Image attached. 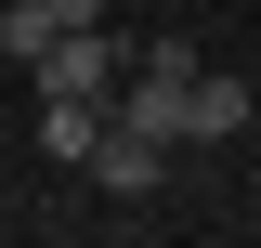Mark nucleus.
<instances>
[{
    "label": "nucleus",
    "mask_w": 261,
    "mask_h": 248,
    "mask_svg": "<svg viewBox=\"0 0 261 248\" xmlns=\"http://www.w3.org/2000/svg\"><path fill=\"white\" fill-rule=\"evenodd\" d=\"M79 170H92L105 196H157V183H170V144H157V131H130V118H105V144L79 157Z\"/></svg>",
    "instance_id": "nucleus-2"
},
{
    "label": "nucleus",
    "mask_w": 261,
    "mask_h": 248,
    "mask_svg": "<svg viewBox=\"0 0 261 248\" xmlns=\"http://www.w3.org/2000/svg\"><path fill=\"white\" fill-rule=\"evenodd\" d=\"M0 53H13V65L53 53V0H0Z\"/></svg>",
    "instance_id": "nucleus-4"
},
{
    "label": "nucleus",
    "mask_w": 261,
    "mask_h": 248,
    "mask_svg": "<svg viewBox=\"0 0 261 248\" xmlns=\"http://www.w3.org/2000/svg\"><path fill=\"white\" fill-rule=\"evenodd\" d=\"M53 27H105V0H53Z\"/></svg>",
    "instance_id": "nucleus-5"
},
{
    "label": "nucleus",
    "mask_w": 261,
    "mask_h": 248,
    "mask_svg": "<svg viewBox=\"0 0 261 248\" xmlns=\"http://www.w3.org/2000/svg\"><path fill=\"white\" fill-rule=\"evenodd\" d=\"M170 118H183V144H235V131L261 118V92L222 79V65H183V105H170Z\"/></svg>",
    "instance_id": "nucleus-1"
},
{
    "label": "nucleus",
    "mask_w": 261,
    "mask_h": 248,
    "mask_svg": "<svg viewBox=\"0 0 261 248\" xmlns=\"http://www.w3.org/2000/svg\"><path fill=\"white\" fill-rule=\"evenodd\" d=\"M92 144H105V105H79V92H39V157H65V170H79Z\"/></svg>",
    "instance_id": "nucleus-3"
}]
</instances>
